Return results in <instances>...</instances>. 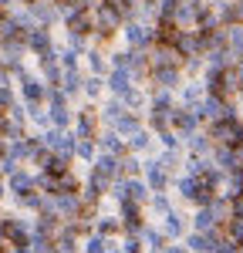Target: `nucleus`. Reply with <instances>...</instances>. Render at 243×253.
I'll use <instances>...</instances> for the list:
<instances>
[{"label":"nucleus","mask_w":243,"mask_h":253,"mask_svg":"<svg viewBox=\"0 0 243 253\" xmlns=\"http://www.w3.org/2000/svg\"><path fill=\"white\" fill-rule=\"evenodd\" d=\"M122 14L119 10H112L105 0H95V7H91V31L101 34V38H112L115 31H122Z\"/></svg>","instance_id":"1"},{"label":"nucleus","mask_w":243,"mask_h":253,"mask_svg":"<svg viewBox=\"0 0 243 253\" xmlns=\"http://www.w3.org/2000/svg\"><path fill=\"white\" fill-rule=\"evenodd\" d=\"M213 145H230V149H237L243 145V122L240 118H223V122H213V128L206 132Z\"/></svg>","instance_id":"2"},{"label":"nucleus","mask_w":243,"mask_h":253,"mask_svg":"<svg viewBox=\"0 0 243 253\" xmlns=\"http://www.w3.org/2000/svg\"><path fill=\"white\" fill-rule=\"evenodd\" d=\"M40 142H44V149H51V152H58V156L64 159H75V135L68 132V128H47L44 135H40Z\"/></svg>","instance_id":"3"},{"label":"nucleus","mask_w":243,"mask_h":253,"mask_svg":"<svg viewBox=\"0 0 243 253\" xmlns=\"http://www.w3.org/2000/svg\"><path fill=\"white\" fill-rule=\"evenodd\" d=\"M122 38H125V44H128L132 51H149V44H152V27L142 24V20H125V24H122Z\"/></svg>","instance_id":"4"},{"label":"nucleus","mask_w":243,"mask_h":253,"mask_svg":"<svg viewBox=\"0 0 243 253\" xmlns=\"http://www.w3.org/2000/svg\"><path fill=\"white\" fill-rule=\"evenodd\" d=\"M24 44H27V51H34L38 58L51 54V51H54L51 27H44V24H34V27H27V31H24Z\"/></svg>","instance_id":"5"},{"label":"nucleus","mask_w":243,"mask_h":253,"mask_svg":"<svg viewBox=\"0 0 243 253\" xmlns=\"http://www.w3.org/2000/svg\"><path fill=\"white\" fill-rule=\"evenodd\" d=\"M145 58H149V68H179L182 64V54L172 44H149Z\"/></svg>","instance_id":"6"},{"label":"nucleus","mask_w":243,"mask_h":253,"mask_svg":"<svg viewBox=\"0 0 243 253\" xmlns=\"http://www.w3.org/2000/svg\"><path fill=\"white\" fill-rule=\"evenodd\" d=\"M105 189H108V179H101V175L88 172V179L81 182V189H78V199L84 203V206H98L101 196H105Z\"/></svg>","instance_id":"7"},{"label":"nucleus","mask_w":243,"mask_h":253,"mask_svg":"<svg viewBox=\"0 0 243 253\" xmlns=\"http://www.w3.org/2000/svg\"><path fill=\"white\" fill-rule=\"evenodd\" d=\"M142 172H145V186H149L152 193L169 189V175H165V169L159 166V159H145V162H142Z\"/></svg>","instance_id":"8"},{"label":"nucleus","mask_w":243,"mask_h":253,"mask_svg":"<svg viewBox=\"0 0 243 253\" xmlns=\"http://www.w3.org/2000/svg\"><path fill=\"white\" fill-rule=\"evenodd\" d=\"M149 81H152L156 88H172V91H179L182 71L179 68H149Z\"/></svg>","instance_id":"9"},{"label":"nucleus","mask_w":243,"mask_h":253,"mask_svg":"<svg viewBox=\"0 0 243 253\" xmlns=\"http://www.w3.org/2000/svg\"><path fill=\"white\" fill-rule=\"evenodd\" d=\"M105 88H108L115 98H125V91L132 88V75H128V68H108V75H105Z\"/></svg>","instance_id":"10"},{"label":"nucleus","mask_w":243,"mask_h":253,"mask_svg":"<svg viewBox=\"0 0 243 253\" xmlns=\"http://www.w3.org/2000/svg\"><path fill=\"white\" fill-rule=\"evenodd\" d=\"M54 213H58V219H75L81 213L78 193H54Z\"/></svg>","instance_id":"11"},{"label":"nucleus","mask_w":243,"mask_h":253,"mask_svg":"<svg viewBox=\"0 0 243 253\" xmlns=\"http://www.w3.org/2000/svg\"><path fill=\"white\" fill-rule=\"evenodd\" d=\"M24 51H27V44H24V38L0 41V64H3V68H14V64H20V58H24Z\"/></svg>","instance_id":"12"},{"label":"nucleus","mask_w":243,"mask_h":253,"mask_svg":"<svg viewBox=\"0 0 243 253\" xmlns=\"http://www.w3.org/2000/svg\"><path fill=\"white\" fill-rule=\"evenodd\" d=\"M91 172L112 182L115 175H122V169H119V156H112V152H101V156H95V159H91Z\"/></svg>","instance_id":"13"},{"label":"nucleus","mask_w":243,"mask_h":253,"mask_svg":"<svg viewBox=\"0 0 243 253\" xmlns=\"http://www.w3.org/2000/svg\"><path fill=\"white\" fill-rule=\"evenodd\" d=\"M27 14L34 17V24H44V27L58 24V7H54V3H40V0H31V3H27Z\"/></svg>","instance_id":"14"},{"label":"nucleus","mask_w":243,"mask_h":253,"mask_svg":"<svg viewBox=\"0 0 243 253\" xmlns=\"http://www.w3.org/2000/svg\"><path fill=\"white\" fill-rule=\"evenodd\" d=\"M213 233H200V230H193V233H182V247L189 253H213Z\"/></svg>","instance_id":"15"},{"label":"nucleus","mask_w":243,"mask_h":253,"mask_svg":"<svg viewBox=\"0 0 243 253\" xmlns=\"http://www.w3.org/2000/svg\"><path fill=\"white\" fill-rule=\"evenodd\" d=\"M95 145H98L101 152H112V156H122V152H125V138H122L115 128H108V132L95 135Z\"/></svg>","instance_id":"16"},{"label":"nucleus","mask_w":243,"mask_h":253,"mask_svg":"<svg viewBox=\"0 0 243 253\" xmlns=\"http://www.w3.org/2000/svg\"><path fill=\"white\" fill-rule=\"evenodd\" d=\"M182 233H186V219H182L176 210L162 213V236H169V240H182Z\"/></svg>","instance_id":"17"},{"label":"nucleus","mask_w":243,"mask_h":253,"mask_svg":"<svg viewBox=\"0 0 243 253\" xmlns=\"http://www.w3.org/2000/svg\"><path fill=\"white\" fill-rule=\"evenodd\" d=\"M58 88H61L68 98H71V95H81V71H78V68H61Z\"/></svg>","instance_id":"18"},{"label":"nucleus","mask_w":243,"mask_h":253,"mask_svg":"<svg viewBox=\"0 0 243 253\" xmlns=\"http://www.w3.org/2000/svg\"><path fill=\"white\" fill-rule=\"evenodd\" d=\"M7 189H10L14 196L31 193V189H34V175H31V172H24V169H17V172H10V175H7Z\"/></svg>","instance_id":"19"},{"label":"nucleus","mask_w":243,"mask_h":253,"mask_svg":"<svg viewBox=\"0 0 243 253\" xmlns=\"http://www.w3.org/2000/svg\"><path fill=\"white\" fill-rule=\"evenodd\" d=\"M128 75H132V84H139V81L149 78V58H145V51H132V58H128Z\"/></svg>","instance_id":"20"},{"label":"nucleus","mask_w":243,"mask_h":253,"mask_svg":"<svg viewBox=\"0 0 243 253\" xmlns=\"http://www.w3.org/2000/svg\"><path fill=\"white\" fill-rule=\"evenodd\" d=\"M64 31H71V34H91V10H88V7H81L75 17L64 20Z\"/></svg>","instance_id":"21"},{"label":"nucleus","mask_w":243,"mask_h":253,"mask_svg":"<svg viewBox=\"0 0 243 253\" xmlns=\"http://www.w3.org/2000/svg\"><path fill=\"white\" fill-rule=\"evenodd\" d=\"M172 108H149V132H162V128H172Z\"/></svg>","instance_id":"22"},{"label":"nucleus","mask_w":243,"mask_h":253,"mask_svg":"<svg viewBox=\"0 0 243 253\" xmlns=\"http://www.w3.org/2000/svg\"><path fill=\"white\" fill-rule=\"evenodd\" d=\"M47 118H51V125H54V128H68L75 115H71L68 101H54V105H47Z\"/></svg>","instance_id":"23"},{"label":"nucleus","mask_w":243,"mask_h":253,"mask_svg":"<svg viewBox=\"0 0 243 253\" xmlns=\"http://www.w3.org/2000/svg\"><path fill=\"white\" fill-rule=\"evenodd\" d=\"M112 128H115L122 138H128L135 128H142V115H135V112H125V115H119L115 122H112Z\"/></svg>","instance_id":"24"},{"label":"nucleus","mask_w":243,"mask_h":253,"mask_svg":"<svg viewBox=\"0 0 243 253\" xmlns=\"http://www.w3.org/2000/svg\"><path fill=\"white\" fill-rule=\"evenodd\" d=\"M78 132L75 135L78 138H95V128H98V115L91 112V108H84V112H78Z\"/></svg>","instance_id":"25"},{"label":"nucleus","mask_w":243,"mask_h":253,"mask_svg":"<svg viewBox=\"0 0 243 253\" xmlns=\"http://www.w3.org/2000/svg\"><path fill=\"white\" fill-rule=\"evenodd\" d=\"M179 34V27L172 24V20H156V27H152V44H172Z\"/></svg>","instance_id":"26"},{"label":"nucleus","mask_w":243,"mask_h":253,"mask_svg":"<svg viewBox=\"0 0 243 253\" xmlns=\"http://www.w3.org/2000/svg\"><path fill=\"white\" fill-rule=\"evenodd\" d=\"M95 233L98 236H119L122 233V219L119 216H108V213L95 216Z\"/></svg>","instance_id":"27"},{"label":"nucleus","mask_w":243,"mask_h":253,"mask_svg":"<svg viewBox=\"0 0 243 253\" xmlns=\"http://www.w3.org/2000/svg\"><path fill=\"white\" fill-rule=\"evenodd\" d=\"M182 138H186V145H189V152H193V156H206V152L213 149L209 135L200 132V128H196V132H189V135H182Z\"/></svg>","instance_id":"28"},{"label":"nucleus","mask_w":243,"mask_h":253,"mask_svg":"<svg viewBox=\"0 0 243 253\" xmlns=\"http://www.w3.org/2000/svg\"><path fill=\"white\" fill-rule=\"evenodd\" d=\"M44 81L40 78H24L20 81V95H24V101H44Z\"/></svg>","instance_id":"29"},{"label":"nucleus","mask_w":243,"mask_h":253,"mask_svg":"<svg viewBox=\"0 0 243 253\" xmlns=\"http://www.w3.org/2000/svg\"><path fill=\"white\" fill-rule=\"evenodd\" d=\"M40 166H44V172L61 175L64 169H71V159H64V156H58V152H51V149H47V156L40 159Z\"/></svg>","instance_id":"30"},{"label":"nucleus","mask_w":243,"mask_h":253,"mask_svg":"<svg viewBox=\"0 0 243 253\" xmlns=\"http://www.w3.org/2000/svg\"><path fill=\"white\" fill-rule=\"evenodd\" d=\"M84 61H88V68H91V75H101V78L108 75V58L101 54L98 47H88V51H84Z\"/></svg>","instance_id":"31"},{"label":"nucleus","mask_w":243,"mask_h":253,"mask_svg":"<svg viewBox=\"0 0 243 253\" xmlns=\"http://www.w3.org/2000/svg\"><path fill=\"white\" fill-rule=\"evenodd\" d=\"M128 138H132V142H125V149H128V152H135V156L145 152V149L152 145V132H149V128H135Z\"/></svg>","instance_id":"32"},{"label":"nucleus","mask_w":243,"mask_h":253,"mask_svg":"<svg viewBox=\"0 0 243 253\" xmlns=\"http://www.w3.org/2000/svg\"><path fill=\"white\" fill-rule=\"evenodd\" d=\"M125 112H128V108H125V101H122V98H112V101L101 108V115H98V118L105 122V125H108V128H112V122H115L119 115H125Z\"/></svg>","instance_id":"33"},{"label":"nucleus","mask_w":243,"mask_h":253,"mask_svg":"<svg viewBox=\"0 0 243 253\" xmlns=\"http://www.w3.org/2000/svg\"><path fill=\"white\" fill-rule=\"evenodd\" d=\"M10 38H24V27L17 24V17L0 14V41H10Z\"/></svg>","instance_id":"34"},{"label":"nucleus","mask_w":243,"mask_h":253,"mask_svg":"<svg viewBox=\"0 0 243 253\" xmlns=\"http://www.w3.org/2000/svg\"><path fill=\"white\" fill-rule=\"evenodd\" d=\"M139 240H142V243H145L152 253H159L162 243H165V236H162L159 230H152V226H142V230H139Z\"/></svg>","instance_id":"35"},{"label":"nucleus","mask_w":243,"mask_h":253,"mask_svg":"<svg viewBox=\"0 0 243 253\" xmlns=\"http://www.w3.org/2000/svg\"><path fill=\"white\" fill-rule=\"evenodd\" d=\"M179 88H182V105H196V101L206 95V88L200 84V78H196V81H186V84H179Z\"/></svg>","instance_id":"36"},{"label":"nucleus","mask_w":243,"mask_h":253,"mask_svg":"<svg viewBox=\"0 0 243 253\" xmlns=\"http://www.w3.org/2000/svg\"><path fill=\"white\" fill-rule=\"evenodd\" d=\"M75 156L84 159V162H91V159L98 156V145H95V138H78V135H75Z\"/></svg>","instance_id":"37"},{"label":"nucleus","mask_w":243,"mask_h":253,"mask_svg":"<svg viewBox=\"0 0 243 253\" xmlns=\"http://www.w3.org/2000/svg\"><path fill=\"white\" fill-rule=\"evenodd\" d=\"M122 101H125V108H128V112H135V115H145V112H142V108H145V95H142L135 84L125 91V98H122Z\"/></svg>","instance_id":"38"},{"label":"nucleus","mask_w":243,"mask_h":253,"mask_svg":"<svg viewBox=\"0 0 243 253\" xmlns=\"http://www.w3.org/2000/svg\"><path fill=\"white\" fill-rule=\"evenodd\" d=\"M149 193H152V189H149V186L142 182L139 175H135V179H128V199H132V203H142V206H145Z\"/></svg>","instance_id":"39"},{"label":"nucleus","mask_w":243,"mask_h":253,"mask_svg":"<svg viewBox=\"0 0 243 253\" xmlns=\"http://www.w3.org/2000/svg\"><path fill=\"white\" fill-rule=\"evenodd\" d=\"M216 223H213V216L206 206H196V213H193V230H200V233H209Z\"/></svg>","instance_id":"40"},{"label":"nucleus","mask_w":243,"mask_h":253,"mask_svg":"<svg viewBox=\"0 0 243 253\" xmlns=\"http://www.w3.org/2000/svg\"><path fill=\"white\" fill-rule=\"evenodd\" d=\"M105 193L112 196L115 203H122V199H128V179H125V175H115V179L108 182V189H105Z\"/></svg>","instance_id":"41"},{"label":"nucleus","mask_w":243,"mask_h":253,"mask_svg":"<svg viewBox=\"0 0 243 253\" xmlns=\"http://www.w3.org/2000/svg\"><path fill=\"white\" fill-rule=\"evenodd\" d=\"M101 88H105V78H101V75H88V78H81V91L91 98V101L101 95Z\"/></svg>","instance_id":"42"},{"label":"nucleus","mask_w":243,"mask_h":253,"mask_svg":"<svg viewBox=\"0 0 243 253\" xmlns=\"http://www.w3.org/2000/svg\"><path fill=\"white\" fill-rule=\"evenodd\" d=\"M81 189V179L71 169H64V172L58 175V193H78Z\"/></svg>","instance_id":"43"},{"label":"nucleus","mask_w":243,"mask_h":253,"mask_svg":"<svg viewBox=\"0 0 243 253\" xmlns=\"http://www.w3.org/2000/svg\"><path fill=\"white\" fill-rule=\"evenodd\" d=\"M159 166L165 169V175H172L176 169H179V149H162V156H159Z\"/></svg>","instance_id":"44"},{"label":"nucleus","mask_w":243,"mask_h":253,"mask_svg":"<svg viewBox=\"0 0 243 253\" xmlns=\"http://www.w3.org/2000/svg\"><path fill=\"white\" fill-rule=\"evenodd\" d=\"M119 169L125 179H135V175H142V162L135 156H125V159H119Z\"/></svg>","instance_id":"45"},{"label":"nucleus","mask_w":243,"mask_h":253,"mask_svg":"<svg viewBox=\"0 0 243 253\" xmlns=\"http://www.w3.org/2000/svg\"><path fill=\"white\" fill-rule=\"evenodd\" d=\"M149 210H152L156 216H162V213H169V210H172V203H169L165 189H159V193H156L152 199H149Z\"/></svg>","instance_id":"46"},{"label":"nucleus","mask_w":243,"mask_h":253,"mask_svg":"<svg viewBox=\"0 0 243 253\" xmlns=\"http://www.w3.org/2000/svg\"><path fill=\"white\" fill-rule=\"evenodd\" d=\"M213 166V159H206V156H189V162H186V175H200L206 172Z\"/></svg>","instance_id":"47"},{"label":"nucleus","mask_w":243,"mask_h":253,"mask_svg":"<svg viewBox=\"0 0 243 253\" xmlns=\"http://www.w3.org/2000/svg\"><path fill=\"white\" fill-rule=\"evenodd\" d=\"M176 105V91L172 88H159L156 98H152V108H172Z\"/></svg>","instance_id":"48"},{"label":"nucleus","mask_w":243,"mask_h":253,"mask_svg":"<svg viewBox=\"0 0 243 253\" xmlns=\"http://www.w3.org/2000/svg\"><path fill=\"white\" fill-rule=\"evenodd\" d=\"M156 135H159L162 149H179L182 145V135L176 132V128H162V132H156Z\"/></svg>","instance_id":"49"},{"label":"nucleus","mask_w":243,"mask_h":253,"mask_svg":"<svg viewBox=\"0 0 243 253\" xmlns=\"http://www.w3.org/2000/svg\"><path fill=\"white\" fill-rule=\"evenodd\" d=\"M81 253H105V236L88 233V236H84V247H81Z\"/></svg>","instance_id":"50"},{"label":"nucleus","mask_w":243,"mask_h":253,"mask_svg":"<svg viewBox=\"0 0 243 253\" xmlns=\"http://www.w3.org/2000/svg\"><path fill=\"white\" fill-rule=\"evenodd\" d=\"M176 189H179L182 199H193V193H196V175H182L179 182H176Z\"/></svg>","instance_id":"51"},{"label":"nucleus","mask_w":243,"mask_h":253,"mask_svg":"<svg viewBox=\"0 0 243 253\" xmlns=\"http://www.w3.org/2000/svg\"><path fill=\"white\" fill-rule=\"evenodd\" d=\"M128 58H132V47L112 51V54H108V68H128Z\"/></svg>","instance_id":"52"},{"label":"nucleus","mask_w":243,"mask_h":253,"mask_svg":"<svg viewBox=\"0 0 243 253\" xmlns=\"http://www.w3.org/2000/svg\"><path fill=\"white\" fill-rule=\"evenodd\" d=\"M68 47L78 51V54H84V51H88V34H71V31H68Z\"/></svg>","instance_id":"53"},{"label":"nucleus","mask_w":243,"mask_h":253,"mask_svg":"<svg viewBox=\"0 0 243 253\" xmlns=\"http://www.w3.org/2000/svg\"><path fill=\"white\" fill-rule=\"evenodd\" d=\"M40 196H44V193H34V189H31V193L17 196V199H20V206H24V210H34V213H38V210H40Z\"/></svg>","instance_id":"54"},{"label":"nucleus","mask_w":243,"mask_h":253,"mask_svg":"<svg viewBox=\"0 0 243 253\" xmlns=\"http://www.w3.org/2000/svg\"><path fill=\"white\" fill-rule=\"evenodd\" d=\"M14 105V91H10V84H0V108H10Z\"/></svg>","instance_id":"55"},{"label":"nucleus","mask_w":243,"mask_h":253,"mask_svg":"<svg viewBox=\"0 0 243 253\" xmlns=\"http://www.w3.org/2000/svg\"><path fill=\"white\" fill-rule=\"evenodd\" d=\"M159 253H189V250H186L182 243H176V240H172V243H162V250H159Z\"/></svg>","instance_id":"56"},{"label":"nucleus","mask_w":243,"mask_h":253,"mask_svg":"<svg viewBox=\"0 0 243 253\" xmlns=\"http://www.w3.org/2000/svg\"><path fill=\"white\" fill-rule=\"evenodd\" d=\"M10 3H14V0H0V10H7V7H10Z\"/></svg>","instance_id":"57"},{"label":"nucleus","mask_w":243,"mask_h":253,"mask_svg":"<svg viewBox=\"0 0 243 253\" xmlns=\"http://www.w3.org/2000/svg\"><path fill=\"white\" fill-rule=\"evenodd\" d=\"M139 3H156V0H139Z\"/></svg>","instance_id":"58"},{"label":"nucleus","mask_w":243,"mask_h":253,"mask_svg":"<svg viewBox=\"0 0 243 253\" xmlns=\"http://www.w3.org/2000/svg\"><path fill=\"white\" fill-rule=\"evenodd\" d=\"M24 3H31V0H24Z\"/></svg>","instance_id":"59"},{"label":"nucleus","mask_w":243,"mask_h":253,"mask_svg":"<svg viewBox=\"0 0 243 253\" xmlns=\"http://www.w3.org/2000/svg\"><path fill=\"white\" fill-rule=\"evenodd\" d=\"M135 253H142V250H135Z\"/></svg>","instance_id":"60"},{"label":"nucleus","mask_w":243,"mask_h":253,"mask_svg":"<svg viewBox=\"0 0 243 253\" xmlns=\"http://www.w3.org/2000/svg\"><path fill=\"white\" fill-rule=\"evenodd\" d=\"M0 14H3V10H0Z\"/></svg>","instance_id":"61"},{"label":"nucleus","mask_w":243,"mask_h":253,"mask_svg":"<svg viewBox=\"0 0 243 253\" xmlns=\"http://www.w3.org/2000/svg\"><path fill=\"white\" fill-rule=\"evenodd\" d=\"M75 253H78V250H75Z\"/></svg>","instance_id":"62"}]
</instances>
